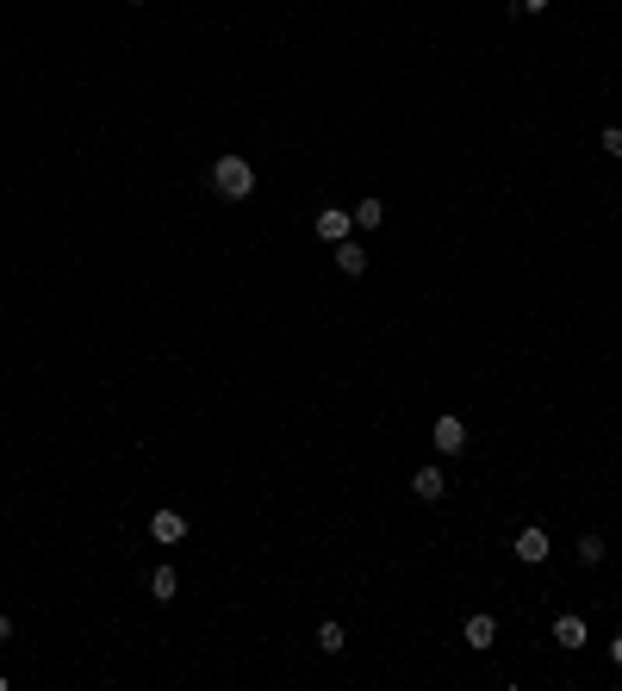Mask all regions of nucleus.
<instances>
[{
  "label": "nucleus",
  "instance_id": "nucleus-1",
  "mask_svg": "<svg viewBox=\"0 0 622 691\" xmlns=\"http://www.w3.org/2000/svg\"><path fill=\"white\" fill-rule=\"evenodd\" d=\"M212 193H218V200H249V193H255L249 156H218V162H212Z\"/></svg>",
  "mask_w": 622,
  "mask_h": 691
},
{
  "label": "nucleus",
  "instance_id": "nucleus-2",
  "mask_svg": "<svg viewBox=\"0 0 622 691\" xmlns=\"http://www.w3.org/2000/svg\"><path fill=\"white\" fill-rule=\"evenodd\" d=\"M311 225H318V237H324V243H343V237H355V212H349V206H324Z\"/></svg>",
  "mask_w": 622,
  "mask_h": 691
},
{
  "label": "nucleus",
  "instance_id": "nucleus-3",
  "mask_svg": "<svg viewBox=\"0 0 622 691\" xmlns=\"http://www.w3.org/2000/svg\"><path fill=\"white\" fill-rule=\"evenodd\" d=\"M510 554H516L523 567H541V560H548V530H535V524H529V530H516Z\"/></svg>",
  "mask_w": 622,
  "mask_h": 691
},
{
  "label": "nucleus",
  "instance_id": "nucleus-4",
  "mask_svg": "<svg viewBox=\"0 0 622 691\" xmlns=\"http://www.w3.org/2000/svg\"><path fill=\"white\" fill-rule=\"evenodd\" d=\"M430 442H436V455H461V448H467V423H461V417H436Z\"/></svg>",
  "mask_w": 622,
  "mask_h": 691
},
{
  "label": "nucleus",
  "instance_id": "nucleus-5",
  "mask_svg": "<svg viewBox=\"0 0 622 691\" xmlns=\"http://www.w3.org/2000/svg\"><path fill=\"white\" fill-rule=\"evenodd\" d=\"M411 492H417L423 505H436V499L448 492V480H442V467H417V473H411Z\"/></svg>",
  "mask_w": 622,
  "mask_h": 691
},
{
  "label": "nucleus",
  "instance_id": "nucleus-6",
  "mask_svg": "<svg viewBox=\"0 0 622 691\" xmlns=\"http://www.w3.org/2000/svg\"><path fill=\"white\" fill-rule=\"evenodd\" d=\"M149 536H156V542H181V536H187V517H181V511H156V517H149Z\"/></svg>",
  "mask_w": 622,
  "mask_h": 691
},
{
  "label": "nucleus",
  "instance_id": "nucleus-7",
  "mask_svg": "<svg viewBox=\"0 0 622 691\" xmlns=\"http://www.w3.org/2000/svg\"><path fill=\"white\" fill-rule=\"evenodd\" d=\"M337 269H343V275H368V250H362L355 237H343V243H337Z\"/></svg>",
  "mask_w": 622,
  "mask_h": 691
},
{
  "label": "nucleus",
  "instance_id": "nucleus-8",
  "mask_svg": "<svg viewBox=\"0 0 622 691\" xmlns=\"http://www.w3.org/2000/svg\"><path fill=\"white\" fill-rule=\"evenodd\" d=\"M349 212H355V231H379L386 225V200H355Z\"/></svg>",
  "mask_w": 622,
  "mask_h": 691
},
{
  "label": "nucleus",
  "instance_id": "nucleus-9",
  "mask_svg": "<svg viewBox=\"0 0 622 691\" xmlns=\"http://www.w3.org/2000/svg\"><path fill=\"white\" fill-rule=\"evenodd\" d=\"M175 592H181V573H175V567H156V573H149V598H162V604H168Z\"/></svg>",
  "mask_w": 622,
  "mask_h": 691
},
{
  "label": "nucleus",
  "instance_id": "nucleus-10",
  "mask_svg": "<svg viewBox=\"0 0 622 691\" xmlns=\"http://www.w3.org/2000/svg\"><path fill=\"white\" fill-rule=\"evenodd\" d=\"M554 642L560 648H585V617H560L554 623Z\"/></svg>",
  "mask_w": 622,
  "mask_h": 691
},
{
  "label": "nucleus",
  "instance_id": "nucleus-11",
  "mask_svg": "<svg viewBox=\"0 0 622 691\" xmlns=\"http://www.w3.org/2000/svg\"><path fill=\"white\" fill-rule=\"evenodd\" d=\"M492 642H498L492 617H467V648H492Z\"/></svg>",
  "mask_w": 622,
  "mask_h": 691
},
{
  "label": "nucleus",
  "instance_id": "nucleus-12",
  "mask_svg": "<svg viewBox=\"0 0 622 691\" xmlns=\"http://www.w3.org/2000/svg\"><path fill=\"white\" fill-rule=\"evenodd\" d=\"M318 654H343V623H324L318 629Z\"/></svg>",
  "mask_w": 622,
  "mask_h": 691
},
{
  "label": "nucleus",
  "instance_id": "nucleus-13",
  "mask_svg": "<svg viewBox=\"0 0 622 691\" xmlns=\"http://www.w3.org/2000/svg\"><path fill=\"white\" fill-rule=\"evenodd\" d=\"M579 560H585V567H598V560H604V536H579Z\"/></svg>",
  "mask_w": 622,
  "mask_h": 691
},
{
  "label": "nucleus",
  "instance_id": "nucleus-14",
  "mask_svg": "<svg viewBox=\"0 0 622 691\" xmlns=\"http://www.w3.org/2000/svg\"><path fill=\"white\" fill-rule=\"evenodd\" d=\"M604 149H610V156L622 162V125H610V132H604Z\"/></svg>",
  "mask_w": 622,
  "mask_h": 691
},
{
  "label": "nucleus",
  "instance_id": "nucleus-15",
  "mask_svg": "<svg viewBox=\"0 0 622 691\" xmlns=\"http://www.w3.org/2000/svg\"><path fill=\"white\" fill-rule=\"evenodd\" d=\"M516 13H548V0H516Z\"/></svg>",
  "mask_w": 622,
  "mask_h": 691
},
{
  "label": "nucleus",
  "instance_id": "nucleus-16",
  "mask_svg": "<svg viewBox=\"0 0 622 691\" xmlns=\"http://www.w3.org/2000/svg\"><path fill=\"white\" fill-rule=\"evenodd\" d=\"M6 642H13V617H0V648H6Z\"/></svg>",
  "mask_w": 622,
  "mask_h": 691
},
{
  "label": "nucleus",
  "instance_id": "nucleus-17",
  "mask_svg": "<svg viewBox=\"0 0 622 691\" xmlns=\"http://www.w3.org/2000/svg\"><path fill=\"white\" fill-rule=\"evenodd\" d=\"M610 661H617V667H622V636H617V642H610Z\"/></svg>",
  "mask_w": 622,
  "mask_h": 691
},
{
  "label": "nucleus",
  "instance_id": "nucleus-18",
  "mask_svg": "<svg viewBox=\"0 0 622 691\" xmlns=\"http://www.w3.org/2000/svg\"><path fill=\"white\" fill-rule=\"evenodd\" d=\"M131 6H143V0H131Z\"/></svg>",
  "mask_w": 622,
  "mask_h": 691
},
{
  "label": "nucleus",
  "instance_id": "nucleus-19",
  "mask_svg": "<svg viewBox=\"0 0 622 691\" xmlns=\"http://www.w3.org/2000/svg\"><path fill=\"white\" fill-rule=\"evenodd\" d=\"M0 691H6V679H0Z\"/></svg>",
  "mask_w": 622,
  "mask_h": 691
}]
</instances>
